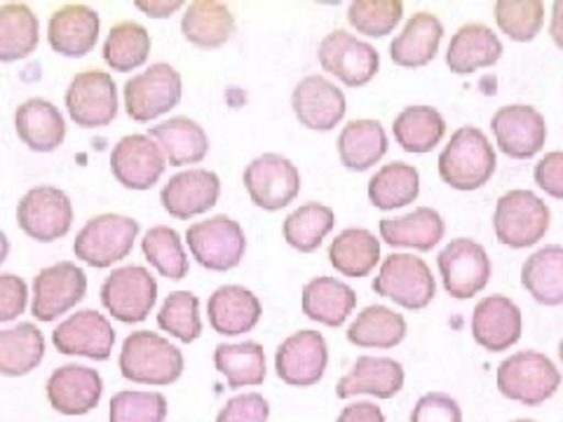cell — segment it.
<instances>
[{
    "label": "cell",
    "mask_w": 563,
    "mask_h": 422,
    "mask_svg": "<svg viewBox=\"0 0 563 422\" xmlns=\"http://www.w3.org/2000/svg\"><path fill=\"white\" fill-rule=\"evenodd\" d=\"M496 151L479 127L453 132L449 146L439 155V176L455 190H479L496 174Z\"/></svg>",
    "instance_id": "obj_1"
},
{
    "label": "cell",
    "mask_w": 563,
    "mask_h": 422,
    "mask_svg": "<svg viewBox=\"0 0 563 422\" xmlns=\"http://www.w3.org/2000/svg\"><path fill=\"white\" fill-rule=\"evenodd\" d=\"M120 374L139 385H172L184 374V355L157 333L136 331L122 343Z\"/></svg>",
    "instance_id": "obj_2"
},
{
    "label": "cell",
    "mask_w": 563,
    "mask_h": 422,
    "mask_svg": "<svg viewBox=\"0 0 563 422\" xmlns=\"http://www.w3.org/2000/svg\"><path fill=\"white\" fill-rule=\"evenodd\" d=\"M559 385L561 371L554 362L533 349L517 352L498 366L500 395L523 403V407H540L556 395Z\"/></svg>",
    "instance_id": "obj_3"
},
{
    "label": "cell",
    "mask_w": 563,
    "mask_h": 422,
    "mask_svg": "<svg viewBox=\"0 0 563 422\" xmlns=\"http://www.w3.org/2000/svg\"><path fill=\"white\" fill-rule=\"evenodd\" d=\"M550 207L531 190H509L498 200L493 227L500 244L526 249L538 244L550 231Z\"/></svg>",
    "instance_id": "obj_4"
},
{
    "label": "cell",
    "mask_w": 563,
    "mask_h": 422,
    "mask_svg": "<svg viewBox=\"0 0 563 422\" xmlns=\"http://www.w3.org/2000/svg\"><path fill=\"white\" fill-rule=\"evenodd\" d=\"M186 242L192 258L214 273L238 268L246 252L242 225L225 214L192 223L186 231Z\"/></svg>",
    "instance_id": "obj_5"
},
{
    "label": "cell",
    "mask_w": 563,
    "mask_h": 422,
    "mask_svg": "<svg viewBox=\"0 0 563 422\" xmlns=\"http://www.w3.org/2000/svg\"><path fill=\"white\" fill-rule=\"evenodd\" d=\"M374 291L407 310H422L434 301L437 281L422 258L393 254L383 260L378 277H374Z\"/></svg>",
    "instance_id": "obj_6"
},
{
    "label": "cell",
    "mask_w": 563,
    "mask_h": 422,
    "mask_svg": "<svg viewBox=\"0 0 563 422\" xmlns=\"http://www.w3.org/2000/svg\"><path fill=\"white\" fill-rule=\"evenodd\" d=\"M139 221L122 214H101L87 221L74 242V254L92 268H111L132 254Z\"/></svg>",
    "instance_id": "obj_7"
},
{
    "label": "cell",
    "mask_w": 563,
    "mask_h": 422,
    "mask_svg": "<svg viewBox=\"0 0 563 422\" xmlns=\"http://www.w3.org/2000/svg\"><path fill=\"white\" fill-rule=\"evenodd\" d=\"M242 181L256 207L279 211L298 198L301 171L285 155L263 153L246 165Z\"/></svg>",
    "instance_id": "obj_8"
},
{
    "label": "cell",
    "mask_w": 563,
    "mask_h": 422,
    "mask_svg": "<svg viewBox=\"0 0 563 422\" xmlns=\"http://www.w3.org/2000/svg\"><path fill=\"white\" fill-rule=\"evenodd\" d=\"M181 74L169 64H153L125 82V111L136 122H151L181 101Z\"/></svg>",
    "instance_id": "obj_9"
},
{
    "label": "cell",
    "mask_w": 563,
    "mask_h": 422,
    "mask_svg": "<svg viewBox=\"0 0 563 422\" xmlns=\"http://www.w3.org/2000/svg\"><path fill=\"white\" fill-rule=\"evenodd\" d=\"M157 301V281L141 266H125L106 277L101 303L122 324H139Z\"/></svg>",
    "instance_id": "obj_10"
},
{
    "label": "cell",
    "mask_w": 563,
    "mask_h": 422,
    "mask_svg": "<svg viewBox=\"0 0 563 422\" xmlns=\"http://www.w3.org/2000/svg\"><path fill=\"white\" fill-rule=\"evenodd\" d=\"M320 66L347 87L372 82L380 68V57L374 45H368L347 31L327 33L317 49Z\"/></svg>",
    "instance_id": "obj_11"
},
{
    "label": "cell",
    "mask_w": 563,
    "mask_h": 422,
    "mask_svg": "<svg viewBox=\"0 0 563 422\" xmlns=\"http://www.w3.org/2000/svg\"><path fill=\"white\" fill-rule=\"evenodd\" d=\"M87 293V275L76 263H55L33 279L31 312L38 322H55L57 316L76 308Z\"/></svg>",
    "instance_id": "obj_12"
},
{
    "label": "cell",
    "mask_w": 563,
    "mask_h": 422,
    "mask_svg": "<svg viewBox=\"0 0 563 422\" xmlns=\"http://www.w3.org/2000/svg\"><path fill=\"white\" fill-rule=\"evenodd\" d=\"M16 223L31 240L55 242L66 237L74 225V204L55 186L31 188L16 207Z\"/></svg>",
    "instance_id": "obj_13"
},
{
    "label": "cell",
    "mask_w": 563,
    "mask_h": 422,
    "mask_svg": "<svg viewBox=\"0 0 563 422\" xmlns=\"http://www.w3.org/2000/svg\"><path fill=\"white\" fill-rule=\"evenodd\" d=\"M66 109L78 127L111 125L118 115V87L106 70H82L66 90Z\"/></svg>",
    "instance_id": "obj_14"
},
{
    "label": "cell",
    "mask_w": 563,
    "mask_h": 422,
    "mask_svg": "<svg viewBox=\"0 0 563 422\" xmlns=\"http://www.w3.org/2000/svg\"><path fill=\"white\" fill-rule=\"evenodd\" d=\"M444 289L453 298H472L486 289L490 279V258L484 246L467 237L451 240L437 258Z\"/></svg>",
    "instance_id": "obj_15"
},
{
    "label": "cell",
    "mask_w": 563,
    "mask_h": 422,
    "mask_svg": "<svg viewBox=\"0 0 563 422\" xmlns=\"http://www.w3.org/2000/svg\"><path fill=\"white\" fill-rule=\"evenodd\" d=\"M498 148L512 160H528L538 155L548 141V122L533 106L512 103L498 109L490 120Z\"/></svg>",
    "instance_id": "obj_16"
},
{
    "label": "cell",
    "mask_w": 563,
    "mask_h": 422,
    "mask_svg": "<svg viewBox=\"0 0 563 422\" xmlns=\"http://www.w3.org/2000/svg\"><path fill=\"white\" fill-rule=\"evenodd\" d=\"M329 364V347L322 333L298 331L275 352V371L291 387H310L322 380Z\"/></svg>",
    "instance_id": "obj_17"
},
{
    "label": "cell",
    "mask_w": 563,
    "mask_h": 422,
    "mask_svg": "<svg viewBox=\"0 0 563 422\" xmlns=\"http://www.w3.org/2000/svg\"><path fill=\"white\" fill-rule=\"evenodd\" d=\"M167 160L148 134L120 138L111 153V171L130 190H151L163 179Z\"/></svg>",
    "instance_id": "obj_18"
},
{
    "label": "cell",
    "mask_w": 563,
    "mask_h": 422,
    "mask_svg": "<svg viewBox=\"0 0 563 422\" xmlns=\"http://www.w3.org/2000/svg\"><path fill=\"white\" fill-rule=\"evenodd\" d=\"M52 343L62 355L106 362L115 345V331L97 310H80L57 326Z\"/></svg>",
    "instance_id": "obj_19"
},
{
    "label": "cell",
    "mask_w": 563,
    "mask_h": 422,
    "mask_svg": "<svg viewBox=\"0 0 563 422\" xmlns=\"http://www.w3.org/2000/svg\"><path fill=\"white\" fill-rule=\"evenodd\" d=\"M291 109L303 127L329 132L339 127V122L345 118L347 103L336 85L322 76H308L294 87Z\"/></svg>",
    "instance_id": "obj_20"
},
{
    "label": "cell",
    "mask_w": 563,
    "mask_h": 422,
    "mask_svg": "<svg viewBox=\"0 0 563 422\" xmlns=\"http://www.w3.org/2000/svg\"><path fill=\"white\" fill-rule=\"evenodd\" d=\"M103 380L90 366H59L47 380V399L62 415H85L99 407Z\"/></svg>",
    "instance_id": "obj_21"
},
{
    "label": "cell",
    "mask_w": 563,
    "mask_h": 422,
    "mask_svg": "<svg viewBox=\"0 0 563 422\" xmlns=\"http://www.w3.org/2000/svg\"><path fill=\"white\" fill-rule=\"evenodd\" d=\"M221 196V179L209 169H188L176 174L165 184L161 192L163 209L169 216L188 221L200 216L219 202Z\"/></svg>",
    "instance_id": "obj_22"
},
{
    "label": "cell",
    "mask_w": 563,
    "mask_h": 422,
    "mask_svg": "<svg viewBox=\"0 0 563 422\" xmlns=\"http://www.w3.org/2000/svg\"><path fill=\"white\" fill-rule=\"evenodd\" d=\"M521 310L507 296H486L472 312V336L488 352H505L521 338Z\"/></svg>",
    "instance_id": "obj_23"
},
{
    "label": "cell",
    "mask_w": 563,
    "mask_h": 422,
    "mask_svg": "<svg viewBox=\"0 0 563 422\" xmlns=\"http://www.w3.org/2000/svg\"><path fill=\"white\" fill-rule=\"evenodd\" d=\"M99 14L87 5H64L49 16L47 41L62 57L80 59L90 55L99 41Z\"/></svg>",
    "instance_id": "obj_24"
},
{
    "label": "cell",
    "mask_w": 563,
    "mask_h": 422,
    "mask_svg": "<svg viewBox=\"0 0 563 422\" xmlns=\"http://www.w3.org/2000/svg\"><path fill=\"white\" fill-rule=\"evenodd\" d=\"M263 314L258 296L240 285L219 287L209 296L207 316L209 324L221 336H242L250 333Z\"/></svg>",
    "instance_id": "obj_25"
},
{
    "label": "cell",
    "mask_w": 563,
    "mask_h": 422,
    "mask_svg": "<svg viewBox=\"0 0 563 422\" xmlns=\"http://www.w3.org/2000/svg\"><path fill=\"white\" fill-rule=\"evenodd\" d=\"M404 387V366L390 357H360L350 374L336 385V397L350 399L372 395L376 399H393Z\"/></svg>",
    "instance_id": "obj_26"
},
{
    "label": "cell",
    "mask_w": 563,
    "mask_h": 422,
    "mask_svg": "<svg viewBox=\"0 0 563 422\" xmlns=\"http://www.w3.org/2000/svg\"><path fill=\"white\" fill-rule=\"evenodd\" d=\"M16 136L35 153L57 151L66 138V120L47 99H29L14 113Z\"/></svg>",
    "instance_id": "obj_27"
},
{
    "label": "cell",
    "mask_w": 563,
    "mask_h": 422,
    "mask_svg": "<svg viewBox=\"0 0 563 422\" xmlns=\"http://www.w3.org/2000/svg\"><path fill=\"white\" fill-rule=\"evenodd\" d=\"M503 43L498 33L488 29L486 24H465L453 33L449 52H446V66L457 76L472 74V70L488 68L498 64L503 57Z\"/></svg>",
    "instance_id": "obj_28"
},
{
    "label": "cell",
    "mask_w": 563,
    "mask_h": 422,
    "mask_svg": "<svg viewBox=\"0 0 563 422\" xmlns=\"http://www.w3.org/2000/svg\"><path fill=\"white\" fill-rule=\"evenodd\" d=\"M446 223L432 207H418L411 214L383 219L380 221V237L390 246H404V249L430 252L444 240Z\"/></svg>",
    "instance_id": "obj_29"
},
{
    "label": "cell",
    "mask_w": 563,
    "mask_h": 422,
    "mask_svg": "<svg viewBox=\"0 0 563 422\" xmlns=\"http://www.w3.org/2000/svg\"><path fill=\"white\" fill-rule=\"evenodd\" d=\"M444 38V24L430 12H416L404 31L390 43V57L397 66L420 68L428 66L439 52Z\"/></svg>",
    "instance_id": "obj_30"
},
{
    "label": "cell",
    "mask_w": 563,
    "mask_h": 422,
    "mask_svg": "<svg viewBox=\"0 0 563 422\" xmlns=\"http://www.w3.org/2000/svg\"><path fill=\"white\" fill-rule=\"evenodd\" d=\"M148 136L155 141L157 148L163 151L165 160L172 167L198 165L209 153L207 132L196 120H190L186 115L169 118L163 125L151 127Z\"/></svg>",
    "instance_id": "obj_31"
},
{
    "label": "cell",
    "mask_w": 563,
    "mask_h": 422,
    "mask_svg": "<svg viewBox=\"0 0 563 422\" xmlns=\"http://www.w3.org/2000/svg\"><path fill=\"white\" fill-rule=\"evenodd\" d=\"M303 314L324 326H341L357 306V293L345 281L333 277H314L303 287Z\"/></svg>",
    "instance_id": "obj_32"
},
{
    "label": "cell",
    "mask_w": 563,
    "mask_h": 422,
    "mask_svg": "<svg viewBox=\"0 0 563 422\" xmlns=\"http://www.w3.org/2000/svg\"><path fill=\"white\" fill-rule=\"evenodd\" d=\"M233 31H235V16L231 8L217 3V0H196V3L188 5L181 20L184 38L205 49L225 45L231 41Z\"/></svg>",
    "instance_id": "obj_33"
},
{
    "label": "cell",
    "mask_w": 563,
    "mask_h": 422,
    "mask_svg": "<svg viewBox=\"0 0 563 422\" xmlns=\"http://www.w3.org/2000/svg\"><path fill=\"white\" fill-rule=\"evenodd\" d=\"M521 285L540 306L563 303V246L548 244L526 258Z\"/></svg>",
    "instance_id": "obj_34"
},
{
    "label": "cell",
    "mask_w": 563,
    "mask_h": 422,
    "mask_svg": "<svg viewBox=\"0 0 563 422\" xmlns=\"http://www.w3.org/2000/svg\"><path fill=\"white\" fill-rule=\"evenodd\" d=\"M387 153V134L378 120H350L339 136V157L352 171H366Z\"/></svg>",
    "instance_id": "obj_35"
},
{
    "label": "cell",
    "mask_w": 563,
    "mask_h": 422,
    "mask_svg": "<svg viewBox=\"0 0 563 422\" xmlns=\"http://www.w3.org/2000/svg\"><path fill=\"white\" fill-rule=\"evenodd\" d=\"M45 357V336L41 329L22 322L0 331V376L20 378L31 374Z\"/></svg>",
    "instance_id": "obj_36"
},
{
    "label": "cell",
    "mask_w": 563,
    "mask_h": 422,
    "mask_svg": "<svg viewBox=\"0 0 563 422\" xmlns=\"http://www.w3.org/2000/svg\"><path fill=\"white\" fill-rule=\"evenodd\" d=\"M41 43L38 16L24 3L0 8V64L31 57Z\"/></svg>",
    "instance_id": "obj_37"
},
{
    "label": "cell",
    "mask_w": 563,
    "mask_h": 422,
    "mask_svg": "<svg viewBox=\"0 0 563 422\" xmlns=\"http://www.w3.org/2000/svg\"><path fill=\"white\" fill-rule=\"evenodd\" d=\"M393 134L404 151L422 155L442 144L446 120L432 106H409L395 118Z\"/></svg>",
    "instance_id": "obj_38"
},
{
    "label": "cell",
    "mask_w": 563,
    "mask_h": 422,
    "mask_svg": "<svg viewBox=\"0 0 563 422\" xmlns=\"http://www.w3.org/2000/svg\"><path fill=\"white\" fill-rule=\"evenodd\" d=\"M214 364L217 371L228 380L231 390L263 385V380L268 376L266 352H263V345L254 341H244L235 345L221 343L214 349Z\"/></svg>",
    "instance_id": "obj_39"
},
{
    "label": "cell",
    "mask_w": 563,
    "mask_h": 422,
    "mask_svg": "<svg viewBox=\"0 0 563 422\" xmlns=\"http://www.w3.org/2000/svg\"><path fill=\"white\" fill-rule=\"evenodd\" d=\"M345 336L357 347L390 349L407 338V320L385 306H368L350 324Z\"/></svg>",
    "instance_id": "obj_40"
},
{
    "label": "cell",
    "mask_w": 563,
    "mask_h": 422,
    "mask_svg": "<svg viewBox=\"0 0 563 422\" xmlns=\"http://www.w3.org/2000/svg\"><path fill=\"white\" fill-rule=\"evenodd\" d=\"M329 260L343 277H366L380 260V242L364 227H347L331 242Z\"/></svg>",
    "instance_id": "obj_41"
},
{
    "label": "cell",
    "mask_w": 563,
    "mask_h": 422,
    "mask_svg": "<svg viewBox=\"0 0 563 422\" xmlns=\"http://www.w3.org/2000/svg\"><path fill=\"white\" fill-rule=\"evenodd\" d=\"M420 192V174L413 165L393 163L380 167L368 181V200L383 211H393L416 202Z\"/></svg>",
    "instance_id": "obj_42"
},
{
    "label": "cell",
    "mask_w": 563,
    "mask_h": 422,
    "mask_svg": "<svg viewBox=\"0 0 563 422\" xmlns=\"http://www.w3.org/2000/svg\"><path fill=\"white\" fill-rule=\"evenodd\" d=\"M333 223H336L333 209L320 202H308L291 211L285 219V225H282V233H285L287 244L294 246L296 252L312 254L320 249L324 237L333 231Z\"/></svg>",
    "instance_id": "obj_43"
},
{
    "label": "cell",
    "mask_w": 563,
    "mask_h": 422,
    "mask_svg": "<svg viewBox=\"0 0 563 422\" xmlns=\"http://www.w3.org/2000/svg\"><path fill=\"white\" fill-rule=\"evenodd\" d=\"M151 55V33L136 22H120L103 43V59L118 74L144 66Z\"/></svg>",
    "instance_id": "obj_44"
},
{
    "label": "cell",
    "mask_w": 563,
    "mask_h": 422,
    "mask_svg": "<svg viewBox=\"0 0 563 422\" xmlns=\"http://www.w3.org/2000/svg\"><path fill=\"white\" fill-rule=\"evenodd\" d=\"M146 260L167 279L179 281L188 277V254L181 235L169 225H155L141 242Z\"/></svg>",
    "instance_id": "obj_45"
},
{
    "label": "cell",
    "mask_w": 563,
    "mask_h": 422,
    "mask_svg": "<svg viewBox=\"0 0 563 422\" xmlns=\"http://www.w3.org/2000/svg\"><path fill=\"white\" fill-rule=\"evenodd\" d=\"M157 326L181 343L198 341L202 336L198 296L190 291L169 293L157 312Z\"/></svg>",
    "instance_id": "obj_46"
},
{
    "label": "cell",
    "mask_w": 563,
    "mask_h": 422,
    "mask_svg": "<svg viewBox=\"0 0 563 422\" xmlns=\"http://www.w3.org/2000/svg\"><path fill=\"white\" fill-rule=\"evenodd\" d=\"M496 22L517 43H531L542 31L544 5L540 0H498Z\"/></svg>",
    "instance_id": "obj_47"
},
{
    "label": "cell",
    "mask_w": 563,
    "mask_h": 422,
    "mask_svg": "<svg viewBox=\"0 0 563 422\" xmlns=\"http://www.w3.org/2000/svg\"><path fill=\"white\" fill-rule=\"evenodd\" d=\"M401 16V0H357L347 8V22L372 38H383V35L393 33Z\"/></svg>",
    "instance_id": "obj_48"
},
{
    "label": "cell",
    "mask_w": 563,
    "mask_h": 422,
    "mask_svg": "<svg viewBox=\"0 0 563 422\" xmlns=\"http://www.w3.org/2000/svg\"><path fill=\"white\" fill-rule=\"evenodd\" d=\"M167 399L161 392L125 390L111 399V422H165Z\"/></svg>",
    "instance_id": "obj_49"
},
{
    "label": "cell",
    "mask_w": 563,
    "mask_h": 422,
    "mask_svg": "<svg viewBox=\"0 0 563 422\" xmlns=\"http://www.w3.org/2000/svg\"><path fill=\"white\" fill-rule=\"evenodd\" d=\"M271 403L258 392L238 395L219 411L217 422H268Z\"/></svg>",
    "instance_id": "obj_50"
},
{
    "label": "cell",
    "mask_w": 563,
    "mask_h": 422,
    "mask_svg": "<svg viewBox=\"0 0 563 422\" xmlns=\"http://www.w3.org/2000/svg\"><path fill=\"white\" fill-rule=\"evenodd\" d=\"M411 422H463L461 403L444 392H430L418 399Z\"/></svg>",
    "instance_id": "obj_51"
},
{
    "label": "cell",
    "mask_w": 563,
    "mask_h": 422,
    "mask_svg": "<svg viewBox=\"0 0 563 422\" xmlns=\"http://www.w3.org/2000/svg\"><path fill=\"white\" fill-rule=\"evenodd\" d=\"M29 287L22 277L0 275V322H12L26 310Z\"/></svg>",
    "instance_id": "obj_52"
},
{
    "label": "cell",
    "mask_w": 563,
    "mask_h": 422,
    "mask_svg": "<svg viewBox=\"0 0 563 422\" xmlns=\"http://www.w3.org/2000/svg\"><path fill=\"white\" fill-rule=\"evenodd\" d=\"M536 184L554 200H563V151H554L542 157L533 169Z\"/></svg>",
    "instance_id": "obj_53"
},
{
    "label": "cell",
    "mask_w": 563,
    "mask_h": 422,
    "mask_svg": "<svg viewBox=\"0 0 563 422\" xmlns=\"http://www.w3.org/2000/svg\"><path fill=\"white\" fill-rule=\"evenodd\" d=\"M336 422H385L383 411L372 401H357L345 407Z\"/></svg>",
    "instance_id": "obj_54"
},
{
    "label": "cell",
    "mask_w": 563,
    "mask_h": 422,
    "mask_svg": "<svg viewBox=\"0 0 563 422\" xmlns=\"http://www.w3.org/2000/svg\"><path fill=\"white\" fill-rule=\"evenodd\" d=\"M139 10H144L148 16H155V20H163V16H172V12H176L181 8L179 0L174 3H157V0H151V3H136Z\"/></svg>",
    "instance_id": "obj_55"
},
{
    "label": "cell",
    "mask_w": 563,
    "mask_h": 422,
    "mask_svg": "<svg viewBox=\"0 0 563 422\" xmlns=\"http://www.w3.org/2000/svg\"><path fill=\"white\" fill-rule=\"evenodd\" d=\"M552 41L559 49H563V0H556L552 5V24H550Z\"/></svg>",
    "instance_id": "obj_56"
},
{
    "label": "cell",
    "mask_w": 563,
    "mask_h": 422,
    "mask_svg": "<svg viewBox=\"0 0 563 422\" xmlns=\"http://www.w3.org/2000/svg\"><path fill=\"white\" fill-rule=\"evenodd\" d=\"M8 254H10V240H8V235L3 231H0V266H3V263H5Z\"/></svg>",
    "instance_id": "obj_57"
},
{
    "label": "cell",
    "mask_w": 563,
    "mask_h": 422,
    "mask_svg": "<svg viewBox=\"0 0 563 422\" xmlns=\"http://www.w3.org/2000/svg\"><path fill=\"white\" fill-rule=\"evenodd\" d=\"M559 357H561V362H563V338H561V343H559Z\"/></svg>",
    "instance_id": "obj_58"
},
{
    "label": "cell",
    "mask_w": 563,
    "mask_h": 422,
    "mask_svg": "<svg viewBox=\"0 0 563 422\" xmlns=\"http://www.w3.org/2000/svg\"><path fill=\"white\" fill-rule=\"evenodd\" d=\"M515 422H536V420H526V418H521V420H515Z\"/></svg>",
    "instance_id": "obj_59"
}]
</instances>
